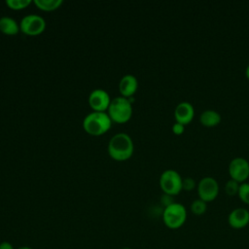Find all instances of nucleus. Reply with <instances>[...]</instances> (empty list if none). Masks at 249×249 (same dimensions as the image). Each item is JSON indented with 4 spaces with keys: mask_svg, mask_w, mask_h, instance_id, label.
<instances>
[{
    "mask_svg": "<svg viewBox=\"0 0 249 249\" xmlns=\"http://www.w3.org/2000/svg\"><path fill=\"white\" fill-rule=\"evenodd\" d=\"M172 131H173L174 134H177V135L182 134L185 131V124H180L178 122H175L172 124Z\"/></svg>",
    "mask_w": 249,
    "mask_h": 249,
    "instance_id": "412c9836",
    "label": "nucleus"
},
{
    "mask_svg": "<svg viewBox=\"0 0 249 249\" xmlns=\"http://www.w3.org/2000/svg\"><path fill=\"white\" fill-rule=\"evenodd\" d=\"M228 223L235 230L245 228L249 224V210L245 207H236L232 209L229 213Z\"/></svg>",
    "mask_w": 249,
    "mask_h": 249,
    "instance_id": "9d476101",
    "label": "nucleus"
},
{
    "mask_svg": "<svg viewBox=\"0 0 249 249\" xmlns=\"http://www.w3.org/2000/svg\"><path fill=\"white\" fill-rule=\"evenodd\" d=\"M195 117L194 105L189 101L179 102L174 109V118L176 122L188 124Z\"/></svg>",
    "mask_w": 249,
    "mask_h": 249,
    "instance_id": "9b49d317",
    "label": "nucleus"
},
{
    "mask_svg": "<svg viewBox=\"0 0 249 249\" xmlns=\"http://www.w3.org/2000/svg\"><path fill=\"white\" fill-rule=\"evenodd\" d=\"M0 31L5 35H16L20 31L19 23L13 18L4 16L0 18Z\"/></svg>",
    "mask_w": 249,
    "mask_h": 249,
    "instance_id": "4468645a",
    "label": "nucleus"
},
{
    "mask_svg": "<svg viewBox=\"0 0 249 249\" xmlns=\"http://www.w3.org/2000/svg\"><path fill=\"white\" fill-rule=\"evenodd\" d=\"M239 185L240 183L233 180V179H229L226 184H225V192L228 196H236L239 190Z\"/></svg>",
    "mask_w": 249,
    "mask_h": 249,
    "instance_id": "f3484780",
    "label": "nucleus"
},
{
    "mask_svg": "<svg viewBox=\"0 0 249 249\" xmlns=\"http://www.w3.org/2000/svg\"><path fill=\"white\" fill-rule=\"evenodd\" d=\"M222 120L221 114L214 109H205L199 115V122L204 126H216Z\"/></svg>",
    "mask_w": 249,
    "mask_h": 249,
    "instance_id": "ddd939ff",
    "label": "nucleus"
},
{
    "mask_svg": "<svg viewBox=\"0 0 249 249\" xmlns=\"http://www.w3.org/2000/svg\"><path fill=\"white\" fill-rule=\"evenodd\" d=\"M198 198L204 200L205 202L213 201L219 195V183L212 176L202 177L196 185Z\"/></svg>",
    "mask_w": 249,
    "mask_h": 249,
    "instance_id": "423d86ee",
    "label": "nucleus"
},
{
    "mask_svg": "<svg viewBox=\"0 0 249 249\" xmlns=\"http://www.w3.org/2000/svg\"><path fill=\"white\" fill-rule=\"evenodd\" d=\"M32 3L31 0H7L6 5L12 10H22Z\"/></svg>",
    "mask_w": 249,
    "mask_h": 249,
    "instance_id": "a211bd4d",
    "label": "nucleus"
},
{
    "mask_svg": "<svg viewBox=\"0 0 249 249\" xmlns=\"http://www.w3.org/2000/svg\"><path fill=\"white\" fill-rule=\"evenodd\" d=\"M196 183L195 181V179L193 177H190V176H187L185 178H183V181H182V187H183V190L185 191H192L194 190L196 187Z\"/></svg>",
    "mask_w": 249,
    "mask_h": 249,
    "instance_id": "aec40b11",
    "label": "nucleus"
},
{
    "mask_svg": "<svg viewBox=\"0 0 249 249\" xmlns=\"http://www.w3.org/2000/svg\"><path fill=\"white\" fill-rule=\"evenodd\" d=\"M0 249H15V248L11 242L2 241V242H0Z\"/></svg>",
    "mask_w": 249,
    "mask_h": 249,
    "instance_id": "5701e85b",
    "label": "nucleus"
},
{
    "mask_svg": "<svg viewBox=\"0 0 249 249\" xmlns=\"http://www.w3.org/2000/svg\"><path fill=\"white\" fill-rule=\"evenodd\" d=\"M229 174L239 183L245 182L249 177V161L242 157L233 158L229 163Z\"/></svg>",
    "mask_w": 249,
    "mask_h": 249,
    "instance_id": "6e6552de",
    "label": "nucleus"
},
{
    "mask_svg": "<svg viewBox=\"0 0 249 249\" xmlns=\"http://www.w3.org/2000/svg\"><path fill=\"white\" fill-rule=\"evenodd\" d=\"M107 114L114 123L124 124L132 116V103L124 96H117L111 99Z\"/></svg>",
    "mask_w": 249,
    "mask_h": 249,
    "instance_id": "7ed1b4c3",
    "label": "nucleus"
},
{
    "mask_svg": "<svg viewBox=\"0 0 249 249\" xmlns=\"http://www.w3.org/2000/svg\"><path fill=\"white\" fill-rule=\"evenodd\" d=\"M17 249H33L32 247H30V246H26V245H24V246H20V247H18V248H17Z\"/></svg>",
    "mask_w": 249,
    "mask_h": 249,
    "instance_id": "393cba45",
    "label": "nucleus"
},
{
    "mask_svg": "<svg viewBox=\"0 0 249 249\" xmlns=\"http://www.w3.org/2000/svg\"><path fill=\"white\" fill-rule=\"evenodd\" d=\"M89 105L95 112H107L111 102L109 93L102 89H95L89 95Z\"/></svg>",
    "mask_w": 249,
    "mask_h": 249,
    "instance_id": "1a4fd4ad",
    "label": "nucleus"
},
{
    "mask_svg": "<svg viewBox=\"0 0 249 249\" xmlns=\"http://www.w3.org/2000/svg\"><path fill=\"white\" fill-rule=\"evenodd\" d=\"M190 209H191V212L196 216L203 215L207 210V202H205L200 198H196L192 201L190 205Z\"/></svg>",
    "mask_w": 249,
    "mask_h": 249,
    "instance_id": "dca6fc26",
    "label": "nucleus"
},
{
    "mask_svg": "<svg viewBox=\"0 0 249 249\" xmlns=\"http://www.w3.org/2000/svg\"><path fill=\"white\" fill-rule=\"evenodd\" d=\"M107 150L111 159L124 161L130 159L133 155V141L127 133L118 132L110 138Z\"/></svg>",
    "mask_w": 249,
    "mask_h": 249,
    "instance_id": "f257e3e1",
    "label": "nucleus"
},
{
    "mask_svg": "<svg viewBox=\"0 0 249 249\" xmlns=\"http://www.w3.org/2000/svg\"><path fill=\"white\" fill-rule=\"evenodd\" d=\"M122 249H131V248H129V247H124V248H122Z\"/></svg>",
    "mask_w": 249,
    "mask_h": 249,
    "instance_id": "a878e982",
    "label": "nucleus"
},
{
    "mask_svg": "<svg viewBox=\"0 0 249 249\" xmlns=\"http://www.w3.org/2000/svg\"><path fill=\"white\" fill-rule=\"evenodd\" d=\"M112 123L113 122L107 112L92 111L85 116L83 120V128L89 135L99 136L111 128Z\"/></svg>",
    "mask_w": 249,
    "mask_h": 249,
    "instance_id": "f03ea898",
    "label": "nucleus"
},
{
    "mask_svg": "<svg viewBox=\"0 0 249 249\" xmlns=\"http://www.w3.org/2000/svg\"><path fill=\"white\" fill-rule=\"evenodd\" d=\"M239 199L245 204H249V182H243L239 185V190L237 193Z\"/></svg>",
    "mask_w": 249,
    "mask_h": 249,
    "instance_id": "6ab92c4d",
    "label": "nucleus"
},
{
    "mask_svg": "<svg viewBox=\"0 0 249 249\" xmlns=\"http://www.w3.org/2000/svg\"><path fill=\"white\" fill-rule=\"evenodd\" d=\"M138 89V80L132 74H126L123 76L119 83V91L122 96L129 98L134 95Z\"/></svg>",
    "mask_w": 249,
    "mask_h": 249,
    "instance_id": "f8f14e48",
    "label": "nucleus"
},
{
    "mask_svg": "<svg viewBox=\"0 0 249 249\" xmlns=\"http://www.w3.org/2000/svg\"><path fill=\"white\" fill-rule=\"evenodd\" d=\"M182 181L183 177L177 170L165 169L161 172L159 183L163 194H167L174 196L183 190Z\"/></svg>",
    "mask_w": 249,
    "mask_h": 249,
    "instance_id": "39448f33",
    "label": "nucleus"
},
{
    "mask_svg": "<svg viewBox=\"0 0 249 249\" xmlns=\"http://www.w3.org/2000/svg\"><path fill=\"white\" fill-rule=\"evenodd\" d=\"M245 76H246V78L249 80V64L246 66V68H245Z\"/></svg>",
    "mask_w": 249,
    "mask_h": 249,
    "instance_id": "b1692460",
    "label": "nucleus"
},
{
    "mask_svg": "<svg viewBox=\"0 0 249 249\" xmlns=\"http://www.w3.org/2000/svg\"><path fill=\"white\" fill-rule=\"evenodd\" d=\"M20 31L29 36H36L46 29V20L43 17L35 14L24 16L19 22Z\"/></svg>",
    "mask_w": 249,
    "mask_h": 249,
    "instance_id": "0eeeda50",
    "label": "nucleus"
},
{
    "mask_svg": "<svg viewBox=\"0 0 249 249\" xmlns=\"http://www.w3.org/2000/svg\"><path fill=\"white\" fill-rule=\"evenodd\" d=\"M187 220V209L180 202H173L163 208L162 222L170 230L181 228Z\"/></svg>",
    "mask_w": 249,
    "mask_h": 249,
    "instance_id": "20e7f679",
    "label": "nucleus"
},
{
    "mask_svg": "<svg viewBox=\"0 0 249 249\" xmlns=\"http://www.w3.org/2000/svg\"><path fill=\"white\" fill-rule=\"evenodd\" d=\"M34 5L45 12H51L57 10L63 4L62 0H34Z\"/></svg>",
    "mask_w": 249,
    "mask_h": 249,
    "instance_id": "2eb2a0df",
    "label": "nucleus"
},
{
    "mask_svg": "<svg viewBox=\"0 0 249 249\" xmlns=\"http://www.w3.org/2000/svg\"><path fill=\"white\" fill-rule=\"evenodd\" d=\"M160 202L164 205V207L170 205L171 203L175 202L174 201V198H173V196H170V195H167V194H163L160 197Z\"/></svg>",
    "mask_w": 249,
    "mask_h": 249,
    "instance_id": "4be33fe9",
    "label": "nucleus"
}]
</instances>
